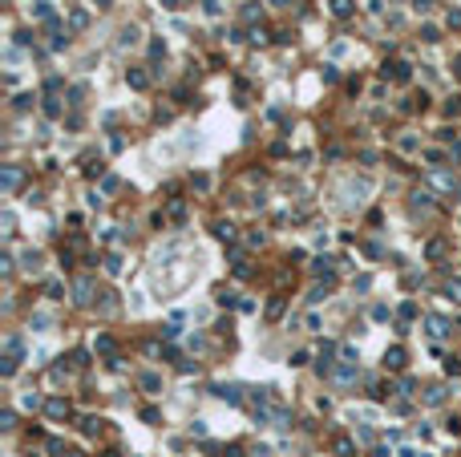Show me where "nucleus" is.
<instances>
[{"label": "nucleus", "instance_id": "nucleus-1", "mask_svg": "<svg viewBox=\"0 0 461 457\" xmlns=\"http://www.w3.org/2000/svg\"><path fill=\"white\" fill-rule=\"evenodd\" d=\"M16 182H20V170L16 166H4V190H16Z\"/></svg>", "mask_w": 461, "mask_h": 457}, {"label": "nucleus", "instance_id": "nucleus-2", "mask_svg": "<svg viewBox=\"0 0 461 457\" xmlns=\"http://www.w3.org/2000/svg\"><path fill=\"white\" fill-rule=\"evenodd\" d=\"M130 85H134V89H146V85H150V73L134 69V73H130Z\"/></svg>", "mask_w": 461, "mask_h": 457}, {"label": "nucleus", "instance_id": "nucleus-3", "mask_svg": "<svg viewBox=\"0 0 461 457\" xmlns=\"http://www.w3.org/2000/svg\"><path fill=\"white\" fill-rule=\"evenodd\" d=\"M385 364H389V368H401V364H404V352H401V348L385 352Z\"/></svg>", "mask_w": 461, "mask_h": 457}, {"label": "nucleus", "instance_id": "nucleus-4", "mask_svg": "<svg viewBox=\"0 0 461 457\" xmlns=\"http://www.w3.org/2000/svg\"><path fill=\"white\" fill-rule=\"evenodd\" d=\"M332 12L336 16H352V0H332Z\"/></svg>", "mask_w": 461, "mask_h": 457}, {"label": "nucleus", "instance_id": "nucleus-5", "mask_svg": "<svg viewBox=\"0 0 461 457\" xmlns=\"http://www.w3.org/2000/svg\"><path fill=\"white\" fill-rule=\"evenodd\" d=\"M429 336H445V320H441V316L429 320Z\"/></svg>", "mask_w": 461, "mask_h": 457}, {"label": "nucleus", "instance_id": "nucleus-6", "mask_svg": "<svg viewBox=\"0 0 461 457\" xmlns=\"http://www.w3.org/2000/svg\"><path fill=\"white\" fill-rule=\"evenodd\" d=\"M65 413H69L65 400H49V417H65Z\"/></svg>", "mask_w": 461, "mask_h": 457}, {"label": "nucleus", "instance_id": "nucleus-7", "mask_svg": "<svg viewBox=\"0 0 461 457\" xmlns=\"http://www.w3.org/2000/svg\"><path fill=\"white\" fill-rule=\"evenodd\" d=\"M77 303H89V280L77 284Z\"/></svg>", "mask_w": 461, "mask_h": 457}, {"label": "nucleus", "instance_id": "nucleus-8", "mask_svg": "<svg viewBox=\"0 0 461 457\" xmlns=\"http://www.w3.org/2000/svg\"><path fill=\"white\" fill-rule=\"evenodd\" d=\"M142 389H146V393H154V389H158V376H154V372H146V376H142Z\"/></svg>", "mask_w": 461, "mask_h": 457}, {"label": "nucleus", "instance_id": "nucleus-9", "mask_svg": "<svg viewBox=\"0 0 461 457\" xmlns=\"http://www.w3.org/2000/svg\"><path fill=\"white\" fill-rule=\"evenodd\" d=\"M445 295H449V299H461V280H453V284L445 287Z\"/></svg>", "mask_w": 461, "mask_h": 457}, {"label": "nucleus", "instance_id": "nucleus-10", "mask_svg": "<svg viewBox=\"0 0 461 457\" xmlns=\"http://www.w3.org/2000/svg\"><path fill=\"white\" fill-rule=\"evenodd\" d=\"M33 12H37V16H41V20H53V8H49V4H37V8H33Z\"/></svg>", "mask_w": 461, "mask_h": 457}, {"label": "nucleus", "instance_id": "nucleus-11", "mask_svg": "<svg viewBox=\"0 0 461 457\" xmlns=\"http://www.w3.org/2000/svg\"><path fill=\"white\" fill-rule=\"evenodd\" d=\"M97 352H114V340L110 336H97Z\"/></svg>", "mask_w": 461, "mask_h": 457}, {"label": "nucleus", "instance_id": "nucleus-12", "mask_svg": "<svg viewBox=\"0 0 461 457\" xmlns=\"http://www.w3.org/2000/svg\"><path fill=\"white\" fill-rule=\"evenodd\" d=\"M219 239H235V227L231 223H219Z\"/></svg>", "mask_w": 461, "mask_h": 457}, {"label": "nucleus", "instance_id": "nucleus-13", "mask_svg": "<svg viewBox=\"0 0 461 457\" xmlns=\"http://www.w3.org/2000/svg\"><path fill=\"white\" fill-rule=\"evenodd\" d=\"M413 4H417L421 12H425V8H433V0H413Z\"/></svg>", "mask_w": 461, "mask_h": 457}, {"label": "nucleus", "instance_id": "nucleus-14", "mask_svg": "<svg viewBox=\"0 0 461 457\" xmlns=\"http://www.w3.org/2000/svg\"><path fill=\"white\" fill-rule=\"evenodd\" d=\"M162 8H178V0H162Z\"/></svg>", "mask_w": 461, "mask_h": 457}, {"label": "nucleus", "instance_id": "nucleus-15", "mask_svg": "<svg viewBox=\"0 0 461 457\" xmlns=\"http://www.w3.org/2000/svg\"><path fill=\"white\" fill-rule=\"evenodd\" d=\"M93 4H101V8H106V4H110V0H93Z\"/></svg>", "mask_w": 461, "mask_h": 457}, {"label": "nucleus", "instance_id": "nucleus-16", "mask_svg": "<svg viewBox=\"0 0 461 457\" xmlns=\"http://www.w3.org/2000/svg\"><path fill=\"white\" fill-rule=\"evenodd\" d=\"M271 4H288V0H271Z\"/></svg>", "mask_w": 461, "mask_h": 457}]
</instances>
